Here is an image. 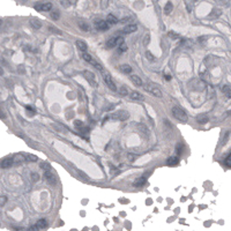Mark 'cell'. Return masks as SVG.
Returning <instances> with one entry per match:
<instances>
[{"instance_id":"obj_47","label":"cell","mask_w":231,"mask_h":231,"mask_svg":"<svg viewBox=\"0 0 231 231\" xmlns=\"http://www.w3.org/2000/svg\"><path fill=\"white\" fill-rule=\"evenodd\" d=\"M148 38H149V36L147 35V36H146V39H144V45H147V44H148Z\"/></svg>"},{"instance_id":"obj_1","label":"cell","mask_w":231,"mask_h":231,"mask_svg":"<svg viewBox=\"0 0 231 231\" xmlns=\"http://www.w3.org/2000/svg\"><path fill=\"white\" fill-rule=\"evenodd\" d=\"M172 114L175 115V118L178 119L179 122L186 123V122L188 120V117H187L186 112H185L183 109H180L179 106H173V107H172Z\"/></svg>"},{"instance_id":"obj_41","label":"cell","mask_w":231,"mask_h":231,"mask_svg":"<svg viewBox=\"0 0 231 231\" xmlns=\"http://www.w3.org/2000/svg\"><path fill=\"white\" fill-rule=\"evenodd\" d=\"M146 55H147V58H148L149 60H154V55H153L150 52H148V51H147V52H146Z\"/></svg>"},{"instance_id":"obj_2","label":"cell","mask_w":231,"mask_h":231,"mask_svg":"<svg viewBox=\"0 0 231 231\" xmlns=\"http://www.w3.org/2000/svg\"><path fill=\"white\" fill-rule=\"evenodd\" d=\"M128 117H130V113H128L127 111H125V110L115 111V112H113V113L111 114V118H112V119H117V120H122V122L127 120Z\"/></svg>"},{"instance_id":"obj_45","label":"cell","mask_w":231,"mask_h":231,"mask_svg":"<svg viewBox=\"0 0 231 231\" xmlns=\"http://www.w3.org/2000/svg\"><path fill=\"white\" fill-rule=\"evenodd\" d=\"M101 6H102V8H105V7L107 6V0H102Z\"/></svg>"},{"instance_id":"obj_15","label":"cell","mask_w":231,"mask_h":231,"mask_svg":"<svg viewBox=\"0 0 231 231\" xmlns=\"http://www.w3.org/2000/svg\"><path fill=\"white\" fill-rule=\"evenodd\" d=\"M30 24H31V27L34 29H41L42 28V22L39 20H37V19H31L30 20Z\"/></svg>"},{"instance_id":"obj_27","label":"cell","mask_w":231,"mask_h":231,"mask_svg":"<svg viewBox=\"0 0 231 231\" xmlns=\"http://www.w3.org/2000/svg\"><path fill=\"white\" fill-rule=\"evenodd\" d=\"M52 126H53L54 128H59V130H61V132H67V131H68L66 127H64V126L60 125V124H52Z\"/></svg>"},{"instance_id":"obj_49","label":"cell","mask_w":231,"mask_h":231,"mask_svg":"<svg viewBox=\"0 0 231 231\" xmlns=\"http://www.w3.org/2000/svg\"><path fill=\"white\" fill-rule=\"evenodd\" d=\"M0 75H4V69L1 66H0Z\"/></svg>"},{"instance_id":"obj_12","label":"cell","mask_w":231,"mask_h":231,"mask_svg":"<svg viewBox=\"0 0 231 231\" xmlns=\"http://www.w3.org/2000/svg\"><path fill=\"white\" fill-rule=\"evenodd\" d=\"M106 22L109 23V24H117L118 22H119V20L115 17L114 15H112V14H109L107 16H106Z\"/></svg>"},{"instance_id":"obj_44","label":"cell","mask_w":231,"mask_h":231,"mask_svg":"<svg viewBox=\"0 0 231 231\" xmlns=\"http://www.w3.org/2000/svg\"><path fill=\"white\" fill-rule=\"evenodd\" d=\"M94 66H95V67H96V68H97V69H98V71H101V72H103V67H102V66H101V65H99V64H98V63H95V64H94Z\"/></svg>"},{"instance_id":"obj_8","label":"cell","mask_w":231,"mask_h":231,"mask_svg":"<svg viewBox=\"0 0 231 231\" xmlns=\"http://www.w3.org/2000/svg\"><path fill=\"white\" fill-rule=\"evenodd\" d=\"M13 163H14V161H13V158L12 157H7V158H4L1 162H0V168H3V169H7V168H11L12 165H13Z\"/></svg>"},{"instance_id":"obj_40","label":"cell","mask_w":231,"mask_h":231,"mask_svg":"<svg viewBox=\"0 0 231 231\" xmlns=\"http://www.w3.org/2000/svg\"><path fill=\"white\" fill-rule=\"evenodd\" d=\"M61 5L64 7H68L69 6V1H68V0H61Z\"/></svg>"},{"instance_id":"obj_37","label":"cell","mask_w":231,"mask_h":231,"mask_svg":"<svg viewBox=\"0 0 231 231\" xmlns=\"http://www.w3.org/2000/svg\"><path fill=\"white\" fill-rule=\"evenodd\" d=\"M169 36H170L172 39H177V38H179V35H178V34H175V33H172V31L169 33Z\"/></svg>"},{"instance_id":"obj_38","label":"cell","mask_w":231,"mask_h":231,"mask_svg":"<svg viewBox=\"0 0 231 231\" xmlns=\"http://www.w3.org/2000/svg\"><path fill=\"white\" fill-rule=\"evenodd\" d=\"M230 161H231V154H229L228 157L225 158V164H226V166H230V165H231V164H230Z\"/></svg>"},{"instance_id":"obj_13","label":"cell","mask_w":231,"mask_h":231,"mask_svg":"<svg viewBox=\"0 0 231 231\" xmlns=\"http://www.w3.org/2000/svg\"><path fill=\"white\" fill-rule=\"evenodd\" d=\"M82 58H83V59H84L85 61H88V63H90V64H93V65L96 63V61L93 59V58H91V55H90L89 53H87L85 51L82 52Z\"/></svg>"},{"instance_id":"obj_16","label":"cell","mask_w":231,"mask_h":231,"mask_svg":"<svg viewBox=\"0 0 231 231\" xmlns=\"http://www.w3.org/2000/svg\"><path fill=\"white\" fill-rule=\"evenodd\" d=\"M79 27L82 31H89L90 30V25L87 22H83V21H79Z\"/></svg>"},{"instance_id":"obj_19","label":"cell","mask_w":231,"mask_h":231,"mask_svg":"<svg viewBox=\"0 0 231 231\" xmlns=\"http://www.w3.org/2000/svg\"><path fill=\"white\" fill-rule=\"evenodd\" d=\"M119 68H120V71H122L123 73H125V74H131V72H132V67H131L130 65H126V64H125V65H122Z\"/></svg>"},{"instance_id":"obj_20","label":"cell","mask_w":231,"mask_h":231,"mask_svg":"<svg viewBox=\"0 0 231 231\" xmlns=\"http://www.w3.org/2000/svg\"><path fill=\"white\" fill-rule=\"evenodd\" d=\"M144 183H146V177H141V178H138L135 182H134V186L135 187H139V186H142Z\"/></svg>"},{"instance_id":"obj_10","label":"cell","mask_w":231,"mask_h":231,"mask_svg":"<svg viewBox=\"0 0 231 231\" xmlns=\"http://www.w3.org/2000/svg\"><path fill=\"white\" fill-rule=\"evenodd\" d=\"M131 81H132V82H133L135 85H138V87L143 85L142 80L140 79V76H139V75H131Z\"/></svg>"},{"instance_id":"obj_24","label":"cell","mask_w":231,"mask_h":231,"mask_svg":"<svg viewBox=\"0 0 231 231\" xmlns=\"http://www.w3.org/2000/svg\"><path fill=\"white\" fill-rule=\"evenodd\" d=\"M149 91H152L153 93V95L154 96H156V97H162V91L158 89V88H150V90Z\"/></svg>"},{"instance_id":"obj_14","label":"cell","mask_w":231,"mask_h":231,"mask_svg":"<svg viewBox=\"0 0 231 231\" xmlns=\"http://www.w3.org/2000/svg\"><path fill=\"white\" fill-rule=\"evenodd\" d=\"M117 44H118L117 37H112V38H110V39L106 42V47H107V49H112V47H114Z\"/></svg>"},{"instance_id":"obj_36","label":"cell","mask_w":231,"mask_h":231,"mask_svg":"<svg viewBox=\"0 0 231 231\" xmlns=\"http://www.w3.org/2000/svg\"><path fill=\"white\" fill-rule=\"evenodd\" d=\"M6 201H7V198H6L5 195L0 196V206H4V205L6 204Z\"/></svg>"},{"instance_id":"obj_42","label":"cell","mask_w":231,"mask_h":231,"mask_svg":"<svg viewBox=\"0 0 231 231\" xmlns=\"http://www.w3.org/2000/svg\"><path fill=\"white\" fill-rule=\"evenodd\" d=\"M0 118H1V119H5V118H6V113L3 111V109H0Z\"/></svg>"},{"instance_id":"obj_9","label":"cell","mask_w":231,"mask_h":231,"mask_svg":"<svg viewBox=\"0 0 231 231\" xmlns=\"http://www.w3.org/2000/svg\"><path fill=\"white\" fill-rule=\"evenodd\" d=\"M138 30V27L135 24H130L127 27H125V29L123 30V34H132V33H135Z\"/></svg>"},{"instance_id":"obj_28","label":"cell","mask_w":231,"mask_h":231,"mask_svg":"<svg viewBox=\"0 0 231 231\" xmlns=\"http://www.w3.org/2000/svg\"><path fill=\"white\" fill-rule=\"evenodd\" d=\"M51 16H52V19L58 20V19L60 17V14H59V12H58V11H51Z\"/></svg>"},{"instance_id":"obj_17","label":"cell","mask_w":231,"mask_h":231,"mask_svg":"<svg viewBox=\"0 0 231 231\" xmlns=\"http://www.w3.org/2000/svg\"><path fill=\"white\" fill-rule=\"evenodd\" d=\"M196 122L199 124H207L208 123V117L205 115V114H199L196 117Z\"/></svg>"},{"instance_id":"obj_29","label":"cell","mask_w":231,"mask_h":231,"mask_svg":"<svg viewBox=\"0 0 231 231\" xmlns=\"http://www.w3.org/2000/svg\"><path fill=\"white\" fill-rule=\"evenodd\" d=\"M176 153H177V155H180L183 153V144L182 143H178L176 146Z\"/></svg>"},{"instance_id":"obj_11","label":"cell","mask_w":231,"mask_h":231,"mask_svg":"<svg viewBox=\"0 0 231 231\" xmlns=\"http://www.w3.org/2000/svg\"><path fill=\"white\" fill-rule=\"evenodd\" d=\"M130 96H131V98L134 99V101H143V99H144L143 95H141V94L138 93V91H132V93L130 94Z\"/></svg>"},{"instance_id":"obj_7","label":"cell","mask_w":231,"mask_h":231,"mask_svg":"<svg viewBox=\"0 0 231 231\" xmlns=\"http://www.w3.org/2000/svg\"><path fill=\"white\" fill-rule=\"evenodd\" d=\"M95 25L99 29V30H103V31H106L109 29V23L106 21H103V20H96Z\"/></svg>"},{"instance_id":"obj_3","label":"cell","mask_w":231,"mask_h":231,"mask_svg":"<svg viewBox=\"0 0 231 231\" xmlns=\"http://www.w3.org/2000/svg\"><path fill=\"white\" fill-rule=\"evenodd\" d=\"M44 177H45V180H46L51 186H54V185L57 184V177L53 175V173H52L50 170H47V171L44 173Z\"/></svg>"},{"instance_id":"obj_32","label":"cell","mask_w":231,"mask_h":231,"mask_svg":"<svg viewBox=\"0 0 231 231\" xmlns=\"http://www.w3.org/2000/svg\"><path fill=\"white\" fill-rule=\"evenodd\" d=\"M119 51H120V52H125V51H127V45H126L124 42L119 44Z\"/></svg>"},{"instance_id":"obj_48","label":"cell","mask_w":231,"mask_h":231,"mask_svg":"<svg viewBox=\"0 0 231 231\" xmlns=\"http://www.w3.org/2000/svg\"><path fill=\"white\" fill-rule=\"evenodd\" d=\"M130 20H132V19H130V17H126V19H124V20H123L122 22H123V23H125V22H128Z\"/></svg>"},{"instance_id":"obj_25","label":"cell","mask_w":231,"mask_h":231,"mask_svg":"<svg viewBox=\"0 0 231 231\" xmlns=\"http://www.w3.org/2000/svg\"><path fill=\"white\" fill-rule=\"evenodd\" d=\"M24 160H25V158H24V156H23L22 154H20V155H15L14 158H13V161L16 162V163H19V162L21 163V162H23Z\"/></svg>"},{"instance_id":"obj_46","label":"cell","mask_w":231,"mask_h":231,"mask_svg":"<svg viewBox=\"0 0 231 231\" xmlns=\"http://www.w3.org/2000/svg\"><path fill=\"white\" fill-rule=\"evenodd\" d=\"M38 179H39V176L37 175V173H33V180L36 182V180H38Z\"/></svg>"},{"instance_id":"obj_23","label":"cell","mask_w":231,"mask_h":231,"mask_svg":"<svg viewBox=\"0 0 231 231\" xmlns=\"http://www.w3.org/2000/svg\"><path fill=\"white\" fill-rule=\"evenodd\" d=\"M172 11H173V5H172V3L169 1V3L165 5V7H164V13H165V14H170Z\"/></svg>"},{"instance_id":"obj_26","label":"cell","mask_w":231,"mask_h":231,"mask_svg":"<svg viewBox=\"0 0 231 231\" xmlns=\"http://www.w3.org/2000/svg\"><path fill=\"white\" fill-rule=\"evenodd\" d=\"M222 91H223L228 97H230V85H228V84L224 85L223 88H222Z\"/></svg>"},{"instance_id":"obj_34","label":"cell","mask_w":231,"mask_h":231,"mask_svg":"<svg viewBox=\"0 0 231 231\" xmlns=\"http://www.w3.org/2000/svg\"><path fill=\"white\" fill-rule=\"evenodd\" d=\"M41 168H42V169H44V170H50L51 165H50L49 163H46V162H43V163L41 164Z\"/></svg>"},{"instance_id":"obj_4","label":"cell","mask_w":231,"mask_h":231,"mask_svg":"<svg viewBox=\"0 0 231 231\" xmlns=\"http://www.w3.org/2000/svg\"><path fill=\"white\" fill-rule=\"evenodd\" d=\"M104 81H105V83L107 84V87L112 90V91H117V87H115V84L113 83V81H112V79H111V76H110V74L109 73H105V75H104Z\"/></svg>"},{"instance_id":"obj_22","label":"cell","mask_w":231,"mask_h":231,"mask_svg":"<svg viewBox=\"0 0 231 231\" xmlns=\"http://www.w3.org/2000/svg\"><path fill=\"white\" fill-rule=\"evenodd\" d=\"M37 226H38V229H45V228L47 226V221L44 220V218L38 220V222H37Z\"/></svg>"},{"instance_id":"obj_21","label":"cell","mask_w":231,"mask_h":231,"mask_svg":"<svg viewBox=\"0 0 231 231\" xmlns=\"http://www.w3.org/2000/svg\"><path fill=\"white\" fill-rule=\"evenodd\" d=\"M76 46L79 47V50H81L82 52L83 51H87V44L82 41H76Z\"/></svg>"},{"instance_id":"obj_33","label":"cell","mask_w":231,"mask_h":231,"mask_svg":"<svg viewBox=\"0 0 231 231\" xmlns=\"http://www.w3.org/2000/svg\"><path fill=\"white\" fill-rule=\"evenodd\" d=\"M127 157H128V161H130V162H134V161H136L138 155H134V154H128V155H127Z\"/></svg>"},{"instance_id":"obj_50","label":"cell","mask_w":231,"mask_h":231,"mask_svg":"<svg viewBox=\"0 0 231 231\" xmlns=\"http://www.w3.org/2000/svg\"><path fill=\"white\" fill-rule=\"evenodd\" d=\"M3 23V20H0V24H1Z\"/></svg>"},{"instance_id":"obj_43","label":"cell","mask_w":231,"mask_h":231,"mask_svg":"<svg viewBox=\"0 0 231 231\" xmlns=\"http://www.w3.org/2000/svg\"><path fill=\"white\" fill-rule=\"evenodd\" d=\"M77 172H79V175H80V176H81L83 179H88V176H87L85 173H83L82 171H77Z\"/></svg>"},{"instance_id":"obj_5","label":"cell","mask_w":231,"mask_h":231,"mask_svg":"<svg viewBox=\"0 0 231 231\" xmlns=\"http://www.w3.org/2000/svg\"><path fill=\"white\" fill-rule=\"evenodd\" d=\"M83 75H84V77L87 79V81H88V82L90 83V85H93V87L96 85V82H95V75H94L91 72H89V71H84Z\"/></svg>"},{"instance_id":"obj_18","label":"cell","mask_w":231,"mask_h":231,"mask_svg":"<svg viewBox=\"0 0 231 231\" xmlns=\"http://www.w3.org/2000/svg\"><path fill=\"white\" fill-rule=\"evenodd\" d=\"M178 162H179V158H178V156H172V157L168 158V161H166L168 165H176V164H177Z\"/></svg>"},{"instance_id":"obj_39","label":"cell","mask_w":231,"mask_h":231,"mask_svg":"<svg viewBox=\"0 0 231 231\" xmlns=\"http://www.w3.org/2000/svg\"><path fill=\"white\" fill-rule=\"evenodd\" d=\"M74 125L77 126V127H82V126H83V123H82L81 120H75V122H74Z\"/></svg>"},{"instance_id":"obj_31","label":"cell","mask_w":231,"mask_h":231,"mask_svg":"<svg viewBox=\"0 0 231 231\" xmlns=\"http://www.w3.org/2000/svg\"><path fill=\"white\" fill-rule=\"evenodd\" d=\"M25 160H28V161H30V162H37V156H35V155H27V158Z\"/></svg>"},{"instance_id":"obj_6","label":"cell","mask_w":231,"mask_h":231,"mask_svg":"<svg viewBox=\"0 0 231 231\" xmlns=\"http://www.w3.org/2000/svg\"><path fill=\"white\" fill-rule=\"evenodd\" d=\"M35 9L41 11V12H47L52 9V4L51 3H45V4H39L35 6Z\"/></svg>"},{"instance_id":"obj_35","label":"cell","mask_w":231,"mask_h":231,"mask_svg":"<svg viewBox=\"0 0 231 231\" xmlns=\"http://www.w3.org/2000/svg\"><path fill=\"white\" fill-rule=\"evenodd\" d=\"M128 93H127V90H126V88H124V87H123V88H120L119 89V95L120 96H126Z\"/></svg>"},{"instance_id":"obj_30","label":"cell","mask_w":231,"mask_h":231,"mask_svg":"<svg viewBox=\"0 0 231 231\" xmlns=\"http://www.w3.org/2000/svg\"><path fill=\"white\" fill-rule=\"evenodd\" d=\"M49 30H50V31H52V33H54V34H58V35H61V34H63L60 30H58L57 28H54V27H52V25H50V27H49Z\"/></svg>"}]
</instances>
